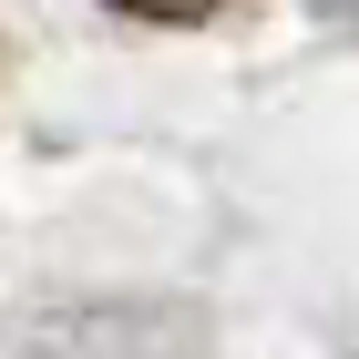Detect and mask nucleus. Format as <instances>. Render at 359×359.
<instances>
[{"instance_id": "obj_1", "label": "nucleus", "mask_w": 359, "mask_h": 359, "mask_svg": "<svg viewBox=\"0 0 359 359\" xmlns=\"http://www.w3.org/2000/svg\"><path fill=\"white\" fill-rule=\"evenodd\" d=\"M0 359H205L185 308H52Z\"/></svg>"}, {"instance_id": "obj_2", "label": "nucleus", "mask_w": 359, "mask_h": 359, "mask_svg": "<svg viewBox=\"0 0 359 359\" xmlns=\"http://www.w3.org/2000/svg\"><path fill=\"white\" fill-rule=\"evenodd\" d=\"M113 11H134V21H216L226 0H113Z\"/></svg>"}]
</instances>
